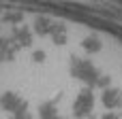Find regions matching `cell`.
Instances as JSON below:
<instances>
[{"label":"cell","instance_id":"obj_1","mask_svg":"<svg viewBox=\"0 0 122 119\" xmlns=\"http://www.w3.org/2000/svg\"><path fill=\"white\" fill-rule=\"evenodd\" d=\"M0 119H122V57L0 45Z\"/></svg>","mask_w":122,"mask_h":119}]
</instances>
